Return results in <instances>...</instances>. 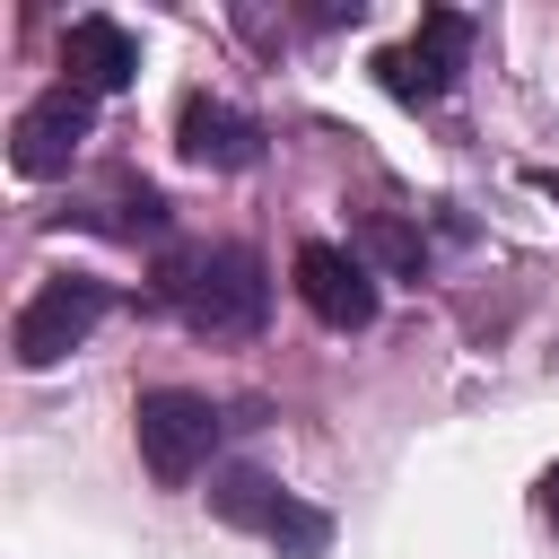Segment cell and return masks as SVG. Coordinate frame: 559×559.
<instances>
[{"instance_id":"cell-1","label":"cell","mask_w":559,"mask_h":559,"mask_svg":"<svg viewBox=\"0 0 559 559\" xmlns=\"http://www.w3.org/2000/svg\"><path fill=\"white\" fill-rule=\"evenodd\" d=\"M157 297H166L192 332H218V341H245V332H262V314H271V280H262V262H253L245 245H192V253H175V262L157 271Z\"/></svg>"},{"instance_id":"cell-2","label":"cell","mask_w":559,"mask_h":559,"mask_svg":"<svg viewBox=\"0 0 559 559\" xmlns=\"http://www.w3.org/2000/svg\"><path fill=\"white\" fill-rule=\"evenodd\" d=\"M131 419H140V463H148L157 489H183V480L210 463V445H218V411H210V393H183V384L140 393Z\"/></svg>"},{"instance_id":"cell-3","label":"cell","mask_w":559,"mask_h":559,"mask_svg":"<svg viewBox=\"0 0 559 559\" xmlns=\"http://www.w3.org/2000/svg\"><path fill=\"white\" fill-rule=\"evenodd\" d=\"M105 306H114V288L105 280H44L26 306H17V332H9V349H17V367H61L96 323H105Z\"/></svg>"},{"instance_id":"cell-4","label":"cell","mask_w":559,"mask_h":559,"mask_svg":"<svg viewBox=\"0 0 559 559\" xmlns=\"http://www.w3.org/2000/svg\"><path fill=\"white\" fill-rule=\"evenodd\" d=\"M210 507H218L236 533L280 542L288 559H323V542H332V515L297 507V498H288L280 480H262V472H218V480H210Z\"/></svg>"},{"instance_id":"cell-5","label":"cell","mask_w":559,"mask_h":559,"mask_svg":"<svg viewBox=\"0 0 559 559\" xmlns=\"http://www.w3.org/2000/svg\"><path fill=\"white\" fill-rule=\"evenodd\" d=\"M87 131H96V96H79V87L61 79V87H44V96L9 122V166L35 175V183H44V175H70L79 148H87Z\"/></svg>"},{"instance_id":"cell-6","label":"cell","mask_w":559,"mask_h":559,"mask_svg":"<svg viewBox=\"0 0 559 559\" xmlns=\"http://www.w3.org/2000/svg\"><path fill=\"white\" fill-rule=\"evenodd\" d=\"M463 52H472V17H463V9H428L411 44L376 52V79H384L402 105H428V96H445V87H454Z\"/></svg>"},{"instance_id":"cell-7","label":"cell","mask_w":559,"mask_h":559,"mask_svg":"<svg viewBox=\"0 0 559 559\" xmlns=\"http://www.w3.org/2000/svg\"><path fill=\"white\" fill-rule=\"evenodd\" d=\"M297 297L323 332H367L376 323V271L349 245H297Z\"/></svg>"},{"instance_id":"cell-8","label":"cell","mask_w":559,"mask_h":559,"mask_svg":"<svg viewBox=\"0 0 559 559\" xmlns=\"http://www.w3.org/2000/svg\"><path fill=\"white\" fill-rule=\"evenodd\" d=\"M61 70H70L79 96H122V87L140 79V44H131V26H114V17H70Z\"/></svg>"},{"instance_id":"cell-9","label":"cell","mask_w":559,"mask_h":559,"mask_svg":"<svg viewBox=\"0 0 559 559\" xmlns=\"http://www.w3.org/2000/svg\"><path fill=\"white\" fill-rule=\"evenodd\" d=\"M175 140H183V157H192V166H218V175H236V166H253V157H262V122H253V114H236V105H218V96H183Z\"/></svg>"},{"instance_id":"cell-10","label":"cell","mask_w":559,"mask_h":559,"mask_svg":"<svg viewBox=\"0 0 559 559\" xmlns=\"http://www.w3.org/2000/svg\"><path fill=\"white\" fill-rule=\"evenodd\" d=\"M358 245H367L393 280H419V262H428V253H419V227H402V218H358Z\"/></svg>"},{"instance_id":"cell-11","label":"cell","mask_w":559,"mask_h":559,"mask_svg":"<svg viewBox=\"0 0 559 559\" xmlns=\"http://www.w3.org/2000/svg\"><path fill=\"white\" fill-rule=\"evenodd\" d=\"M542 515H550V524H559V463H550V472H542Z\"/></svg>"},{"instance_id":"cell-12","label":"cell","mask_w":559,"mask_h":559,"mask_svg":"<svg viewBox=\"0 0 559 559\" xmlns=\"http://www.w3.org/2000/svg\"><path fill=\"white\" fill-rule=\"evenodd\" d=\"M533 183H542V192H550V201H559V175H533Z\"/></svg>"}]
</instances>
